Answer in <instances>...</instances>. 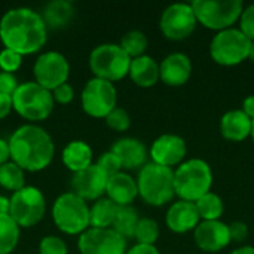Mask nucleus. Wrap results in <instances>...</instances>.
I'll list each match as a JSON object with an SVG mask.
<instances>
[{
	"mask_svg": "<svg viewBox=\"0 0 254 254\" xmlns=\"http://www.w3.org/2000/svg\"><path fill=\"white\" fill-rule=\"evenodd\" d=\"M0 40L4 48L31 55L48 40V27L42 15L31 7H12L0 18Z\"/></svg>",
	"mask_w": 254,
	"mask_h": 254,
	"instance_id": "nucleus-1",
	"label": "nucleus"
},
{
	"mask_svg": "<svg viewBox=\"0 0 254 254\" xmlns=\"http://www.w3.org/2000/svg\"><path fill=\"white\" fill-rule=\"evenodd\" d=\"M10 161L24 171H42L54 159L55 144L52 137L36 124L21 125L7 140Z\"/></svg>",
	"mask_w": 254,
	"mask_h": 254,
	"instance_id": "nucleus-2",
	"label": "nucleus"
},
{
	"mask_svg": "<svg viewBox=\"0 0 254 254\" xmlns=\"http://www.w3.org/2000/svg\"><path fill=\"white\" fill-rule=\"evenodd\" d=\"M213 171L204 159H189L174 170V192L182 201H198L210 192Z\"/></svg>",
	"mask_w": 254,
	"mask_h": 254,
	"instance_id": "nucleus-3",
	"label": "nucleus"
},
{
	"mask_svg": "<svg viewBox=\"0 0 254 254\" xmlns=\"http://www.w3.org/2000/svg\"><path fill=\"white\" fill-rule=\"evenodd\" d=\"M138 195L144 202L153 207L165 205L176 195L174 192V171L153 162L140 168L137 179Z\"/></svg>",
	"mask_w": 254,
	"mask_h": 254,
	"instance_id": "nucleus-4",
	"label": "nucleus"
},
{
	"mask_svg": "<svg viewBox=\"0 0 254 254\" xmlns=\"http://www.w3.org/2000/svg\"><path fill=\"white\" fill-rule=\"evenodd\" d=\"M54 104L55 101L52 92L34 80L19 83L15 94L12 95L13 110L30 124L48 119L54 110Z\"/></svg>",
	"mask_w": 254,
	"mask_h": 254,
	"instance_id": "nucleus-5",
	"label": "nucleus"
},
{
	"mask_svg": "<svg viewBox=\"0 0 254 254\" xmlns=\"http://www.w3.org/2000/svg\"><path fill=\"white\" fill-rule=\"evenodd\" d=\"M52 220L67 235H80L89 229V205L73 192L61 193L52 204Z\"/></svg>",
	"mask_w": 254,
	"mask_h": 254,
	"instance_id": "nucleus-6",
	"label": "nucleus"
},
{
	"mask_svg": "<svg viewBox=\"0 0 254 254\" xmlns=\"http://www.w3.org/2000/svg\"><path fill=\"white\" fill-rule=\"evenodd\" d=\"M131 58L116 43H101L89 54V68L94 77L118 82L128 76Z\"/></svg>",
	"mask_w": 254,
	"mask_h": 254,
	"instance_id": "nucleus-7",
	"label": "nucleus"
},
{
	"mask_svg": "<svg viewBox=\"0 0 254 254\" xmlns=\"http://www.w3.org/2000/svg\"><path fill=\"white\" fill-rule=\"evenodd\" d=\"M190 6L199 24L217 31L232 28L244 9L241 0H195Z\"/></svg>",
	"mask_w": 254,
	"mask_h": 254,
	"instance_id": "nucleus-8",
	"label": "nucleus"
},
{
	"mask_svg": "<svg viewBox=\"0 0 254 254\" xmlns=\"http://www.w3.org/2000/svg\"><path fill=\"white\" fill-rule=\"evenodd\" d=\"M46 214V199L39 188L24 186L10 196L9 216L19 228H31L37 225Z\"/></svg>",
	"mask_w": 254,
	"mask_h": 254,
	"instance_id": "nucleus-9",
	"label": "nucleus"
},
{
	"mask_svg": "<svg viewBox=\"0 0 254 254\" xmlns=\"http://www.w3.org/2000/svg\"><path fill=\"white\" fill-rule=\"evenodd\" d=\"M252 40L240 28L219 31L210 45L211 58L220 65H237L247 60Z\"/></svg>",
	"mask_w": 254,
	"mask_h": 254,
	"instance_id": "nucleus-10",
	"label": "nucleus"
},
{
	"mask_svg": "<svg viewBox=\"0 0 254 254\" xmlns=\"http://www.w3.org/2000/svg\"><path fill=\"white\" fill-rule=\"evenodd\" d=\"M80 103L86 115L104 119L118 107V91L115 83L98 77L89 79L80 94Z\"/></svg>",
	"mask_w": 254,
	"mask_h": 254,
	"instance_id": "nucleus-11",
	"label": "nucleus"
},
{
	"mask_svg": "<svg viewBox=\"0 0 254 254\" xmlns=\"http://www.w3.org/2000/svg\"><path fill=\"white\" fill-rule=\"evenodd\" d=\"M34 82L54 91L57 86L67 83L70 76V63L58 51H46L40 54L33 65Z\"/></svg>",
	"mask_w": 254,
	"mask_h": 254,
	"instance_id": "nucleus-12",
	"label": "nucleus"
},
{
	"mask_svg": "<svg viewBox=\"0 0 254 254\" xmlns=\"http://www.w3.org/2000/svg\"><path fill=\"white\" fill-rule=\"evenodd\" d=\"M196 16L190 3H173L161 15L159 28L170 40H183L196 27Z\"/></svg>",
	"mask_w": 254,
	"mask_h": 254,
	"instance_id": "nucleus-13",
	"label": "nucleus"
},
{
	"mask_svg": "<svg viewBox=\"0 0 254 254\" xmlns=\"http://www.w3.org/2000/svg\"><path fill=\"white\" fill-rule=\"evenodd\" d=\"M77 249L80 254H125L127 240L112 228H89L79 235Z\"/></svg>",
	"mask_w": 254,
	"mask_h": 254,
	"instance_id": "nucleus-14",
	"label": "nucleus"
},
{
	"mask_svg": "<svg viewBox=\"0 0 254 254\" xmlns=\"http://www.w3.org/2000/svg\"><path fill=\"white\" fill-rule=\"evenodd\" d=\"M107 180V174L97 164H92L73 176L71 192L80 196L83 201H97L106 193Z\"/></svg>",
	"mask_w": 254,
	"mask_h": 254,
	"instance_id": "nucleus-15",
	"label": "nucleus"
},
{
	"mask_svg": "<svg viewBox=\"0 0 254 254\" xmlns=\"http://www.w3.org/2000/svg\"><path fill=\"white\" fill-rule=\"evenodd\" d=\"M188 152L186 141L176 134H162L150 146V158L153 164L162 167L180 165Z\"/></svg>",
	"mask_w": 254,
	"mask_h": 254,
	"instance_id": "nucleus-16",
	"label": "nucleus"
},
{
	"mask_svg": "<svg viewBox=\"0 0 254 254\" xmlns=\"http://www.w3.org/2000/svg\"><path fill=\"white\" fill-rule=\"evenodd\" d=\"M193 238L196 246L202 252H208V253H217L225 247H228L231 243L229 228L226 223L220 220L199 222V225L195 228Z\"/></svg>",
	"mask_w": 254,
	"mask_h": 254,
	"instance_id": "nucleus-17",
	"label": "nucleus"
},
{
	"mask_svg": "<svg viewBox=\"0 0 254 254\" xmlns=\"http://www.w3.org/2000/svg\"><path fill=\"white\" fill-rule=\"evenodd\" d=\"M192 74L190 58L183 52H173L167 55L159 64V79L168 86L185 85Z\"/></svg>",
	"mask_w": 254,
	"mask_h": 254,
	"instance_id": "nucleus-18",
	"label": "nucleus"
},
{
	"mask_svg": "<svg viewBox=\"0 0 254 254\" xmlns=\"http://www.w3.org/2000/svg\"><path fill=\"white\" fill-rule=\"evenodd\" d=\"M199 214L196 210L195 202L189 201H177L174 202L165 216V222L170 231L176 234H185L189 231H195L199 225Z\"/></svg>",
	"mask_w": 254,
	"mask_h": 254,
	"instance_id": "nucleus-19",
	"label": "nucleus"
},
{
	"mask_svg": "<svg viewBox=\"0 0 254 254\" xmlns=\"http://www.w3.org/2000/svg\"><path fill=\"white\" fill-rule=\"evenodd\" d=\"M110 150L119 158L122 168L125 170H137L146 165L147 149L143 141L134 137H124L116 140Z\"/></svg>",
	"mask_w": 254,
	"mask_h": 254,
	"instance_id": "nucleus-20",
	"label": "nucleus"
},
{
	"mask_svg": "<svg viewBox=\"0 0 254 254\" xmlns=\"http://www.w3.org/2000/svg\"><path fill=\"white\" fill-rule=\"evenodd\" d=\"M106 195L118 207L131 205L134 199L138 196L137 180H134L129 174L121 171L109 177L107 186H106Z\"/></svg>",
	"mask_w": 254,
	"mask_h": 254,
	"instance_id": "nucleus-21",
	"label": "nucleus"
},
{
	"mask_svg": "<svg viewBox=\"0 0 254 254\" xmlns=\"http://www.w3.org/2000/svg\"><path fill=\"white\" fill-rule=\"evenodd\" d=\"M253 121L243 110H229L220 119V132L226 140L243 141L252 135Z\"/></svg>",
	"mask_w": 254,
	"mask_h": 254,
	"instance_id": "nucleus-22",
	"label": "nucleus"
},
{
	"mask_svg": "<svg viewBox=\"0 0 254 254\" xmlns=\"http://www.w3.org/2000/svg\"><path fill=\"white\" fill-rule=\"evenodd\" d=\"M128 76L137 86L150 88L159 80V64L149 55L132 58Z\"/></svg>",
	"mask_w": 254,
	"mask_h": 254,
	"instance_id": "nucleus-23",
	"label": "nucleus"
},
{
	"mask_svg": "<svg viewBox=\"0 0 254 254\" xmlns=\"http://www.w3.org/2000/svg\"><path fill=\"white\" fill-rule=\"evenodd\" d=\"M92 149L83 140H73L65 144L63 149V164L67 170L73 171L74 174L92 165Z\"/></svg>",
	"mask_w": 254,
	"mask_h": 254,
	"instance_id": "nucleus-24",
	"label": "nucleus"
},
{
	"mask_svg": "<svg viewBox=\"0 0 254 254\" xmlns=\"http://www.w3.org/2000/svg\"><path fill=\"white\" fill-rule=\"evenodd\" d=\"M48 28H63L74 16V7L68 0H51L40 12Z\"/></svg>",
	"mask_w": 254,
	"mask_h": 254,
	"instance_id": "nucleus-25",
	"label": "nucleus"
},
{
	"mask_svg": "<svg viewBox=\"0 0 254 254\" xmlns=\"http://www.w3.org/2000/svg\"><path fill=\"white\" fill-rule=\"evenodd\" d=\"M118 208L119 207L115 202H112L107 196L94 201V204L89 207V228H97V229L112 228Z\"/></svg>",
	"mask_w": 254,
	"mask_h": 254,
	"instance_id": "nucleus-26",
	"label": "nucleus"
},
{
	"mask_svg": "<svg viewBox=\"0 0 254 254\" xmlns=\"http://www.w3.org/2000/svg\"><path fill=\"white\" fill-rule=\"evenodd\" d=\"M138 220H140L138 211L132 205L119 207L115 216L112 229L118 232L121 237H124L125 240H129V238H134V232H135Z\"/></svg>",
	"mask_w": 254,
	"mask_h": 254,
	"instance_id": "nucleus-27",
	"label": "nucleus"
},
{
	"mask_svg": "<svg viewBox=\"0 0 254 254\" xmlns=\"http://www.w3.org/2000/svg\"><path fill=\"white\" fill-rule=\"evenodd\" d=\"M19 229L9 214H0V254H10L16 249Z\"/></svg>",
	"mask_w": 254,
	"mask_h": 254,
	"instance_id": "nucleus-28",
	"label": "nucleus"
},
{
	"mask_svg": "<svg viewBox=\"0 0 254 254\" xmlns=\"http://www.w3.org/2000/svg\"><path fill=\"white\" fill-rule=\"evenodd\" d=\"M195 205H196L199 219H202V222L219 220L225 210L222 198L211 190L208 193L202 195L198 201H195Z\"/></svg>",
	"mask_w": 254,
	"mask_h": 254,
	"instance_id": "nucleus-29",
	"label": "nucleus"
},
{
	"mask_svg": "<svg viewBox=\"0 0 254 254\" xmlns=\"http://www.w3.org/2000/svg\"><path fill=\"white\" fill-rule=\"evenodd\" d=\"M0 186L12 192L22 189L25 186V171L15 162L7 161L0 167Z\"/></svg>",
	"mask_w": 254,
	"mask_h": 254,
	"instance_id": "nucleus-30",
	"label": "nucleus"
},
{
	"mask_svg": "<svg viewBox=\"0 0 254 254\" xmlns=\"http://www.w3.org/2000/svg\"><path fill=\"white\" fill-rule=\"evenodd\" d=\"M147 45H149L147 36L140 30H131V31L125 33L121 39V43H119V46L125 51V54L131 60L144 55Z\"/></svg>",
	"mask_w": 254,
	"mask_h": 254,
	"instance_id": "nucleus-31",
	"label": "nucleus"
},
{
	"mask_svg": "<svg viewBox=\"0 0 254 254\" xmlns=\"http://www.w3.org/2000/svg\"><path fill=\"white\" fill-rule=\"evenodd\" d=\"M134 238L137 240V244H146V246H155V243L159 238V225L156 220L150 217H140Z\"/></svg>",
	"mask_w": 254,
	"mask_h": 254,
	"instance_id": "nucleus-32",
	"label": "nucleus"
},
{
	"mask_svg": "<svg viewBox=\"0 0 254 254\" xmlns=\"http://www.w3.org/2000/svg\"><path fill=\"white\" fill-rule=\"evenodd\" d=\"M104 119H106L107 127L112 128L113 131H118V132H124L131 127L129 113L122 107H115Z\"/></svg>",
	"mask_w": 254,
	"mask_h": 254,
	"instance_id": "nucleus-33",
	"label": "nucleus"
},
{
	"mask_svg": "<svg viewBox=\"0 0 254 254\" xmlns=\"http://www.w3.org/2000/svg\"><path fill=\"white\" fill-rule=\"evenodd\" d=\"M39 253L40 254H68L67 244L63 238L57 235H46L40 240L39 244Z\"/></svg>",
	"mask_w": 254,
	"mask_h": 254,
	"instance_id": "nucleus-34",
	"label": "nucleus"
},
{
	"mask_svg": "<svg viewBox=\"0 0 254 254\" xmlns=\"http://www.w3.org/2000/svg\"><path fill=\"white\" fill-rule=\"evenodd\" d=\"M22 64V55L18 54L16 51L3 48L0 51V70L6 73H13L16 71Z\"/></svg>",
	"mask_w": 254,
	"mask_h": 254,
	"instance_id": "nucleus-35",
	"label": "nucleus"
},
{
	"mask_svg": "<svg viewBox=\"0 0 254 254\" xmlns=\"http://www.w3.org/2000/svg\"><path fill=\"white\" fill-rule=\"evenodd\" d=\"M95 164L107 174V177H112V176H115V174H118V173L122 171V164H121L119 158L112 150L104 152L98 158V161Z\"/></svg>",
	"mask_w": 254,
	"mask_h": 254,
	"instance_id": "nucleus-36",
	"label": "nucleus"
},
{
	"mask_svg": "<svg viewBox=\"0 0 254 254\" xmlns=\"http://www.w3.org/2000/svg\"><path fill=\"white\" fill-rule=\"evenodd\" d=\"M240 30L250 40H254V3L243 9V13L240 16Z\"/></svg>",
	"mask_w": 254,
	"mask_h": 254,
	"instance_id": "nucleus-37",
	"label": "nucleus"
},
{
	"mask_svg": "<svg viewBox=\"0 0 254 254\" xmlns=\"http://www.w3.org/2000/svg\"><path fill=\"white\" fill-rule=\"evenodd\" d=\"M51 92H52L54 101L60 103V104H68L74 98V89L71 88L70 83H63Z\"/></svg>",
	"mask_w": 254,
	"mask_h": 254,
	"instance_id": "nucleus-38",
	"label": "nucleus"
},
{
	"mask_svg": "<svg viewBox=\"0 0 254 254\" xmlns=\"http://www.w3.org/2000/svg\"><path fill=\"white\" fill-rule=\"evenodd\" d=\"M18 86H19V83H18V79L13 73L0 71V92L1 94L12 97Z\"/></svg>",
	"mask_w": 254,
	"mask_h": 254,
	"instance_id": "nucleus-39",
	"label": "nucleus"
},
{
	"mask_svg": "<svg viewBox=\"0 0 254 254\" xmlns=\"http://www.w3.org/2000/svg\"><path fill=\"white\" fill-rule=\"evenodd\" d=\"M228 228H229L231 241L243 243L244 240H247V237H249V226L244 222H232L231 225H228Z\"/></svg>",
	"mask_w": 254,
	"mask_h": 254,
	"instance_id": "nucleus-40",
	"label": "nucleus"
},
{
	"mask_svg": "<svg viewBox=\"0 0 254 254\" xmlns=\"http://www.w3.org/2000/svg\"><path fill=\"white\" fill-rule=\"evenodd\" d=\"M12 109H13V106H12V97L0 92V121L4 119L10 113Z\"/></svg>",
	"mask_w": 254,
	"mask_h": 254,
	"instance_id": "nucleus-41",
	"label": "nucleus"
},
{
	"mask_svg": "<svg viewBox=\"0 0 254 254\" xmlns=\"http://www.w3.org/2000/svg\"><path fill=\"white\" fill-rule=\"evenodd\" d=\"M125 254H161L155 246H146V244H135Z\"/></svg>",
	"mask_w": 254,
	"mask_h": 254,
	"instance_id": "nucleus-42",
	"label": "nucleus"
},
{
	"mask_svg": "<svg viewBox=\"0 0 254 254\" xmlns=\"http://www.w3.org/2000/svg\"><path fill=\"white\" fill-rule=\"evenodd\" d=\"M252 121H254V95H249L243 101V109H241Z\"/></svg>",
	"mask_w": 254,
	"mask_h": 254,
	"instance_id": "nucleus-43",
	"label": "nucleus"
},
{
	"mask_svg": "<svg viewBox=\"0 0 254 254\" xmlns=\"http://www.w3.org/2000/svg\"><path fill=\"white\" fill-rule=\"evenodd\" d=\"M10 161V153H9V144L6 140L0 138V167Z\"/></svg>",
	"mask_w": 254,
	"mask_h": 254,
	"instance_id": "nucleus-44",
	"label": "nucleus"
},
{
	"mask_svg": "<svg viewBox=\"0 0 254 254\" xmlns=\"http://www.w3.org/2000/svg\"><path fill=\"white\" fill-rule=\"evenodd\" d=\"M10 211V198L0 195V214H9Z\"/></svg>",
	"mask_w": 254,
	"mask_h": 254,
	"instance_id": "nucleus-45",
	"label": "nucleus"
},
{
	"mask_svg": "<svg viewBox=\"0 0 254 254\" xmlns=\"http://www.w3.org/2000/svg\"><path fill=\"white\" fill-rule=\"evenodd\" d=\"M231 254H254V247L244 246V247H240V249L234 250Z\"/></svg>",
	"mask_w": 254,
	"mask_h": 254,
	"instance_id": "nucleus-46",
	"label": "nucleus"
},
{
	"mask_svg": "<svg viewBox=\"0 0 254 254\" xmlns=\"http://www.w3.org/2000/svg\"><path fill=\"white\" fill-rule=\"evenodd\" d=\"M247 58H250L252 61H254V40H252V43H250V49H249V57Z\"/></svg>",
	"mask_w": 254,
	"mask_h": 254,
	"instance_id": "nucleus-47",
	"label": "nucleus"
},
{
	"mask_svg": "<svg viewBox=\"0 0 254 254\" xmlns=\"http://www.w3.org/2000/svg\"><path fill=\"white\" fill-rule=\"evenodd\" d=\"M252 138H253V141H254V121H253V127H252Z\"/></svg>",
	"mask_w": 254,
	"mask_h": 254,
	"instance_id": "nucleus-48",
	"label": "nucleus"
}]
</instances>
